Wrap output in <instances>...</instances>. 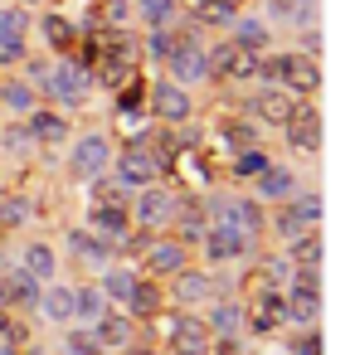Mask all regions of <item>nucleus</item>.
Wrapping results in <instances>:
<instances>
[{
  "label": "nucleus",
  "instance_id": "nucleus-1",
  "mask_svg": "<svg viewBox=\"0 0 355 355\" xmlns=\"http://www.w3.org/2000/svg\"><path fill=\"white\" fill-rule=\"evenodd\" d=\"M20 69H25V78L35 83V93L49 98L59 112L88 107V98H93V73H88L78 59H69V54H54V59H25Z\"/></svg>",
  "mask_w": 355,
  "mask_h": 355
},
{
  "label": "nucleus",
  "instance_id": "nucleus-2",
  "mask_svg": "<svg viewBox=\"0 0 355 355\" xmlns=\"http://www.w3.org/2000/svg\"><path fill=\"white\" fill-rule=\"evenodd\" d=\"M166 78H175L180 88L209 83V44H205V30L175 25V49L166 54Z\"/></svg>",
  "mask_w": 355,
  "mask_h": 355
},
{
  "label": "nucleus",
  "instance_id": "nucleus-3",
  "mask_svg": "<svg viewBox=\"0 0 355 355\" xmlns=\"http://www.w3.org/2000/svg\"><path fill=\"white\" fill-rule=\"evenodd\" d=\"M112 156H117V146H112L107 132H78V137H69V175L78 185L107 175L112 171Z\"/></svg>",
  "mask_w": 355,
  "mask_h": 355
},
{
  "label": "nucleus",
  "instance_id": "nucleus-4",
  "mask_svg": "<svg viewBox=\"0 0 355 355\" xmlns=\"http://www.w3.org/2000/svg\"><path fill=\"white\" fill-rule=\"evenodd\" d=\"M175 214H180V195L161 180L132 195V229H141V234H171Z\"/></svg>",
  "mask_w": 355,
  "mask_h": 355
},
{
  "label": "nucleus",
  "instance_id": "nucleus-5",
  "mask_svg": "<svg viewBox=\"0 0 355 355\" xmlns=\"http://www.w3.org/2000/svg\"><path fill=\"white\" fill-rule=\"evenodd\" d=\"M151 326L166 336V350L171 355H209V345H214V336L200 321V311H161Z\"/></svg>",
  "mask_w": 355,
  "mask_h": 355
},
{
  "label": "nucleus",
  "instance_id": "nucleus-6",
  "mask_svg": "<svg viewBox=\"0 0 355 355\" xmlns=\"http://www.w3.org/2000/svg\"><path fill=\"white\" fill-rule=\"evenodd\" d=\"M112 175H117L122 185H132V190H146V185H156V180L166 175V161H161V151H156L146 137H137V141H127V146L112 156Z\"/></svg>",
  "mask_w": 355,
  "mask_h": 355
},
{
  "label": "nucleus",
  "instance_id": "nucleus-7",
  "mask_svg": "<svg viewBox=\"0 0 355 355\" xmlns=\"http://www.w3.org/2000/svg\"><path fill=\"white\" fill-rule=\"evenodd\" d=\"M321 214H326L321 195H311V190H292V195L282 200V209L268 219V234L287 243V239H297V234H306V229H321Z\"/></svg>",
  "mask_w": 355,
  "mask_h": 355
},
{
  "label": "nucleus",
  "instance_id": "nucleus-8",
  "mask_svg": "<svg viewBox=\"0 0 355 355\" xmlns=\"http://www.w3.org/2000/svg\"><path fill=\"white\" fill-rule=\"evenodd\" d=\"M195 248H200V253H205V263H214V268H224V263H243V258H253V253H258V243H253L243 229H234L229 219H209Z\"/></svg>",
  "mask_w": 355,
  "mask_h": 355
},
{
  "label": "nucleus",
  "instance_id": "nucleus-9",
  "mask_svg": "<svg viewBox=\"0 0 355 355\" xmlns=\"http://www.w3.org/2000/svg\"><path fill=\"white\" fill-rule=\"evenodd\" d=\"M282 302H287V321L316 326L321 321V268H292L287 287H282Z\"/></svg>",
  "mask_w": 355,
  "mask_h": 355
},
{
  "label": "nucleus",
  "instance_id": "nucleus-10",
  "mask_svg": "<svg viewBox=\"0 0 355 355\" xmlns=\"http://www.w3.org/2000/svg\"><path fill=\"white\" fill-rule=\"evenodd\" d=\"M253 78H258V54H253V49L234 44V40L209 44V83L239 88V83H253Z\"/></svg>",
  "mask_w": 355,
  "mask_h": 355
},
{
  "label": "nucleus",
  "instance_id": "nucleus-11",
  "mask_svg": "<svg viewBox=\"0 0 355 355\" xmlns=\"http://www.w3.org/2000/svg\"><path fill=\"white\" fill-rule=\"evenodd\" d=\"M141 277H156V282H166V277H175L180 268H190V248L175 239V234H156L141 253H137V263H132Z\"/></svg>",
  "mask_w": 355,
  "mask_h": 355
},
{
  "label": "nucleus",
  "instance_id": "nucleus-12",
  "mask_svg": "<svg viewBox=\"0 0 355 355\" xmlns=\"http://www.w3.org/2000/svg\"><path fill=\"white\" fill-rule=\"evenodd\" d=\"M209 205V219H229L234 229H243L253 243L268 239V209L258 195H229V200H205Z\"/></svg>",
  "mask_w": 355,
  "mask_h": 355
},
{
  "label": "nucleus",
  "instance_id": "nucleus-13",
  "mask_svg": "<svg viewBox=\"0 0 355 355\" xmlns=\"http://www.w3.org/2000/svg\"><path fill=\"white\" fill-rule=\"evenodd\" d=\"M146 107H151V117H156L161 127H185V122L195 117V98H190V88H180L175 78H156V83L146 88Z\"/></svg>",
  "mask_w": 355,
  "mask_h": 355
},
{
  "label": "nucleus",
  "instance_id": "nucleus-14",
  "mask_svg": "<svg viewBox=\"0 0 355 355\" xmlns=\"http://www.w3.org/2000/svg\"><path fill=\"white\" fill-rule=\"evenodd\" d=\"M282 137H287V146H292V151H302V156H316V151H321L326 127H321V112H316V103H311V98L292 103V112H287V122H282Z\"/></svg>",
  "mask_w": 355,
  "mask_h": 355
},
{
  "label": "nucleus",
  "instance_id": "nucleus-15",
  "mask_svg": "<svg viewBox=\"0 0 355 355\" xmlns=\"http://www.w3.org/2000/svg\"><path fill=\"white\" fill-rule=\"evenodd\" d=\"M287 263L282 258H253L248 263V272H243V292H234L239 302H248V297H272V292H282L287 287Z\"/></svg>",
  "mask_w": 355,
  "mask_h": 355
},
{
  "label": "nucleus",
  "instance_id": "nucleus-16",
  "mask_svg": "<svg viewBox=\"0 0 355 355\" xmlns=\"http://www.w3.org/2000/svg\"><path fill=\"white\" fill-rule=\"evenodd\" d=\"M171 282V302L180 306V311H200L219 287H214V277L205 272V268H180L175 277H166Z\"/></svg>",
  "mask_w": 355,
  "mask_h": 355
},
{
  "label": "nucleus",
  "instance_id": "nucleus-17",
  "mask_svg": "<svg viewBox=\"0 0 355 355\" xmlns=\"http://www.w3.org/2000/svg\"><path fill=\"white\" fill-rule=\"evenodd\" d=\"M88 331H93V340H98V345H103L107 355H117V350H127V345L137 340L141 321H132V316H127L122 306H107V311H103V316H98V321H93Z\"/></svg>",
  "mask_w": 355,
  "mask_h": 355
},
{
  "label": "nucleus",
  "instance_id": "nucleus-18",
  "mask_svg": "<svg viewBox=\"0 0 355 355\" xmlns=\"http://www.w3.org/2000/svg\"><path fill=\"white\" fill-rule=\"evenodd\" d=\"M287 326V302H282V292H272V297H248L243 302V331H253V336H277Z\"/></svg>",
  "mask_w": 355,
  "mask_h": 355
},
{
  "label": "nucleus",
  "instance_id": "nucleus-19",
  "mask_svg": "<svg viewBox=\"0 0 355 355\" xmlns=\"http://www.w3.org/2000/svg\"><path fill=\"white\" fill-rule=\"evenodd\" d=\"M25 122V132H30V141L35 146H64L69 137H73V127H69V112H59V107H35L30 117H20Z\"/></svg>",
  "mask_w": 355,
  "mask_h": 355
},
{
  "label": "nucleus",
  "instance_id": "nucleus-20",
  "mask_svg": "<svg viewBox=\"0 0 355 355\" xmlns=\"http://www.w3.org/2000/svg\"><path fill=\"white\" fill-rule=\"evenodd\" d=\"M35 302H40V282H35L20 263L0 272V306H6L10 316H15V311H35Z\"/></svg>",
  "mask_w": 355,
  "mask_h": 355
},
{
  "label": "nucleus",
  "instance_id": "nucleus-21",
  "mask_svg": "<svg viewBox=\"0 0 355 355\" xmlns=\"http://www.w3.org/2000/svg\"><path fill=\"white\" fill-rule=\"evenodd\" d=\"M40 103H44V98L35 93V83H30L20 69L0 73V112H10V117H30Z\"/></svg>",
  "mask_w": 355,
  "mask_h": 355
},
{
  "label": "nucleus",
  "instance_id": "nucleus-22",
  "mask_svg": "<svg viewBox=\"0 0 355 355\" xmlns=\"http://www.w3.org/2000/svg\"><path fill=\"white\" fill-rule=\"evenodd\" d=\"M132 321H156L161 311H166V282H156V277H141L137 272V282H132V297H127V306H122Z\"/></svg>",
  "mask_w": 355,
  "mask_h": 355
},
{
  "label": "nucleus",
  "instance_id": "nucleus-23",
  "mask_svg": "<svg viewBox=\"0 0 355 355\" xmlns=\"http://www.w3.org/2000/svg\"><path fill=\"white\" fill-rule=\"evenodd\" d=\"M83 229H93L98 239L117 243V239L132 234V205H88V224Z\"/></svg>",
  "mask_w": 355,
  "mask_h": 355
},
{
  "label": "nucleus",
  "instance_id": "nucleus-24",
  "mask_svg": "<svg viewBox=\"0 0 355 355\" xmlns=\"http://www.w3.org/2000/svg\"><path fill=\"white\" fill-rule=\"evenodd\" d=\"M35 311L49 321V326H73V282H44L40 287V302H35Z\"/></svg>",
  "mask_w": 355,
  "mask_h": 355
},
{
  "label": "nucleus",
  "instance_id": "nucleus-25",
  "mask_svg": "<svg viewBox=\"0 0 355 355\" xmlns=\"http://www.w3.org/2000/svg\"><path fill=\"white\" fill-rule=\"evenodd\" d=\"M292 103H297V98H292L287 88H277V83H263V88L253 93L248 112H253L263 127H282V122H287V112H292Z\"/></svg>",
  "mask_w": 355,
  "mask_h": 355
},
{
  "label": "nucleus",
  "instance_id": "nucleus-26",
  "mask_svg": "<svg viewBox=\"0 0 355 355\" xmlns=\"http://www.w3.org/2000/svg\"><path fill=\"white\" fill-rule=\"evenodd\" d=\"M20 268L44 287V282H54V277H59V248H54V243H44V239H30V243H20Z\"/></svg>",
  "mask_w": 355,
  "mask_h": 355
},
{
  "label": "nucleus",
  "instance_id": "nucleus-27",
  "mask_svg": "<svg viewBox=\"0 0 355 355\" xmlns=\"http://www.w3.org/2000/svg\"><path fill=\"white\" fill-rule=\"evenodd\" d=\"M69 253H73L78 263H93V268L117 263V248H112L107 239H98L93 229H69Z\"/></svg>",
  "mask_w": 355,
  "mask_h": 355
},
{
  "label": "nucleus",
  "instance_id": "nucleus-28",
  "mask_svg": "<svg viewBox=\"0 0 355 355\" xmlns=\"http://www.w3.org/2000/svg\"><path fill=\"white\" fill-rule=\"evenodd\" d=\"M321 258H326L321 229H306V234H297V239L282 243V263L287 268H321Z\"/></svg>",
  "mask_w": 355,
  "mask_h": 355
},
{
  "label": "nucleus",
  "instance_id": "nucleus-29",
  "mask_svg": "<svg viewBox=\"0 0 355 355\" xmlns=\"http://www.w3.org/2000/svg\"><path fill=\"white\" fill-rule=\"evenodd\" d=\"M40 35H44V44L54 49V54H73V44H78V25L69 20V15H59V10H44L40 15Z\"/></svg>",
  "mask_w": 355,
  "mask_h": 355
},
{
  "label": "nucleus",
  "instance_id": "nucleus-30",
  "mask_svg": "<svg viewBox=\"0 0 355 355\" xmlns=\"http://www.w3.org/2000/svg\"><path fill=\"white\" fill-rule=\"evenodd\" d=\"M229 40H234V44H243V49H253V54H263V49H272V25H268V20H258V15H234Z\"/></svg>",
  "mask_w": 355,
  "mask_h": 355
},
{
  "label": "nucleus",
  "instance_id": "nucleus-31",
  "mask_svg": "<svg viewBox=\"0 0 355 355\" xmlns=\"http://www.w3.org/2000/svg\"><path fill=\"white\" fill-rule=\"evenodd\" d=\"M132 282H137V268H132V263H107V268H103V277H98V287H103L107 306H127Z\"/></svg>",
  "mask_w": 355,
  "mask_h": 355
},
{
  "label": "nucleus",
  "instance_id": "nucleus-32",
  "mask_svg": "<svg viewBox=\"0 0 355 355\" xmlns=\"http://www.w3.org/2000/svg\"><path fill=\"white\" fill-rule=\"evenodd\" d=\"M253 185H258V200H263V205H282V200L297 190V175H292L287 166H268Z\"/></svg>",
  "mask_w": 355,
  "mask_h": 355
},
{
  "label": "nucleus",
  "instance_id": "nucleus-33",
  "mask_svg": "<svg viewBox=\"0 0 355 355\" xmlns=\"http://www.w3.org/2000/svg\"><path fill=\"white\" fill-rule=\"evenodd\" d=\"M132 15L146 30H166V25L180 20V0H132Z\"/></svg>",
  "mask_w": 355,
  "mask_h": 355
},
{
  "label": "nucleus",
  "instance_id": "nucleus-34",
  "mask_svg": "<svg viewBox=\"0 0 355 355\" xmlns=\"http://www.w3.org/2000/svg\"><path fill=\"white\" fill-rule=\"evenodd\" d=\"M103 311H107V297H103V287H98V282H73V321L93 326Z\"/></svg>",
  "mask_w": 355,
  "mask_h": 355
},
{
  "label": "nucleus",
  "instance_id": "nucleus-35",
  "mask_svg": "<svg viewBox=\"0 0 355 355\" xmlns=\"http://www.w3.org/2000/svg\"><path fill=\"white\" fill-rule=\"evenodd\" d=\"M132 195H137V190H132V185H122L112 171H107V175H98V180H88V200H93V205H132Z\"/></svg>",
  "mask_w": 355,
  "mask_h": 355
},
{
  "label": "nucleus",
  "instance_id": "nucleus-36",
  "mask_svg": "<svg viewBox=\"0 0 355 355\" xmlns=\"http://www.w3.org/2000/svg\"><path fill=\"white\" fill-rule=\"evenodd\" d=\"M234 15H239V10L219 6V0H195L190 25H195V30H229V25H234Z\"/></svg>",
  "mask_w": 355,
  "mask_h": 355
},
{
  "label": "nucleus",
  "instance_id": "nucleus-37",
  "mask_svg": "<svg viewBox=\"0 0 355 355\" xmlns=\"http://www.w3.org/2000/svg\"><path fill=\"white\" fill-rule=\"evenodd\" d=\"M272 166V156L263 146H248V151H234V166H229V180H258L263 171Z\"/></svg>",
  "mask_w": 355,
  "mask_h": 355
},
{
  "label": "nucleus",
  "instance_id": "nucleus-38",
  "mask_svg": "<svg viewBox=\"0 0 355 355\" xmlns=\"http://www.w3.org/2000/svg\"><path fill=\"white\" fill-rule=\"evenodd\" d=\"M30 59V35H10V30H0V73H10Z\"/></svg>",
  "mask_w": 355,
  "mask_h": 355
},
{
  "label": "nucleus",
  "instance_id": "nucleus-39",
  "mask_svg": "<svg viewBox=\"0 0 355 355\" xmlns=\"http://www.w3.org/2000/svg\"><path fill=\"white\" fill-rule=\"evenodd\" d=\"M25 219H30V200L25 195H0V234L25 229Z\"/></svg>",
  "mask_w": 355,
  "mask_h": 355
},
{
  "label": "nucleus",
  "instance_id": "nucleus-40",
  "mask_svg": "<svg viewBox=\"0 0 355 355\" xmlns=\"http://www.w3.org/2000/svg\"><path fill=\"white\" fill-rule=\"evenodd\" d=\"M64 355H107V350L93 340V331H88V326H78V331H73V326H64Z\"/></svg>",
  "mask_w": 355,
  "mask_h": 355
},
{
  "label": "nucleus",
  "instance_id": "nucleus-41",
  "mask_svg": "<svg viewBox=\"0 0 355 355\" xmlns=\"http://www.w3.org/2000/svg\"><path fill=\"white\" fill-rule=\"evenodd\" d=\"M171 49H175V25H166V30H146V59H151V64H166Z\"/></svg>",
  "mask_w": 355,
  "mask_h": 355
},
{
  "label": "nucleus",
  "instance_id": "nucleus-42",
  "mask_svg": "<svg viewBox=\"0 0 355 355\" xmlns=\"http://www.w3.org/2000/svg\"><path fill=\"white\" fill-rule=\"evenodd\" d=\"M224 141H229L234 151H248V146H258V127L243 122V117H234V122H224Z\"/></svg>",
  "mask_w": 355,
  "mask_h": 355
},
{
  "label": "nucleus",
  "instance_id": "nucleus-43",
  "mask_svg": "<svg viewBox=\"0 0 355 355\" xmlns=\"http://www.w3.org/2000/svg\"><path fill=\"white\" fill-rule=\"evenodd\" d=\"M35 15L25 6H0V30H10V35H30Z\"/></svg>",
  "mask_w": 355,
  "mask_h": 355
},
{
  "label": "nucleus",
  "instance_id": "nucleus-44",
  "mask_svg": "<svg viewBox=\"0 0 355 355\" xmlns=\"http://www.w3.org/2000/svg\"><path fill=\"white\" fill-rule=\"evenodd\" d=\"M287 350L292 355H321V331L316 326H302L297 336H287Z\"/></svg>",
  "mask_w": 355,
  "mask_h": 355
},
{
  "label": "nucleus",
  "instance_id": "nucleus-45",
  "mask_svg": "<svg viewBox=\"0 0 355 355\" xmlns=\"http://www.w3.org/2000/svg\"><path fill=\"white\" fill-rule=\"evenodd\" d=\"M268 15H272V20H306V15L297 10V0H268Z\"/></svg>",
  "mask_w": 355,
  "mask_h": 355
},
{
  "label": "nucleus",
  "instance_id": "nucleus-46",
  "mask_svg": "<svg viewBox=\"0 0 355 355\" xmlns=\"http://www.w3.org/2000/svg\"><path fill=\"white\" fill-rule=\"evenodd\" d=\"M316 49H321V35L306 30V35H302V54H316Z\"/></svg>",
  "mask_w": 355,
  "mask_h": 355
},
{
  "label": "nucleus",
  "instance_id": "nucleus-47",
  "mask_svg": "<svg viewBox=\"0 0 355 355\" xmlns=\"http://www.w3.org/2000/svg\"><path fill=\"white\" fill-rule=\"evenodd\" d=\"M117 355H161V350H156V345H137V340H132V345H127V350H117Z\"/></svg>",
  "mask_w": 355,
  "mask_h": 355
},
{
  "label": "nucleus",
  "instance_id": "nucleus-48",
  "mask_svg": "<svg viewBox=\"0 0 355 355\" xmlns=\"http://www.w3.org/2000/svg\"><path fill=\"white\" fill-rule=\"evenodd\" d=\"M0 355H20V340H10V336H0Z\"/></svg>",
  "mask_w": 355,
  "mask_h": 355
},
{
  "label": "nucleus",
  "instance_id": "nucleus-49",
  "mask_svg": "<svg viewBox=\"0 0 355 355\" xmlns=\"http://www.w3.org/2000/svg\"><path fill=\"white\" fill-rule=\"evenodd\" d=\"M219 6H229V10H243V6H248V0H219Z\"/></svg>",
  "mask_w": 355,
  "mask_h": 355
},
{
  "label": "nucleus",
  "instance_id": "nucleus-50",
  "mask_svg": "<svg viewBox=\"0 0 355 355\" xmlns=\"http://www.w3.org/2000/svg\"><path fill=\"white\" fill-rule=\"evenodd\" d=\"M25 6H35V0H25Z\"/></svg>",
  "mask_w": 355,
  "mask_h": 355
},
{
  "label": "nucleus",
  "instance_id": "nucleus-51",
  "mask_svg": "<svg viewBox=\"0 0 355 355\" xmlns=\"http://www.w3.org/2000/svg\"><path fill=\"white\" fill-rule=\"evenodd\" d=\"M0 117H6V112H0Z\"/></svg>",
  "mask_w": 355,
  "mask_h": 355
}]
</instances>
